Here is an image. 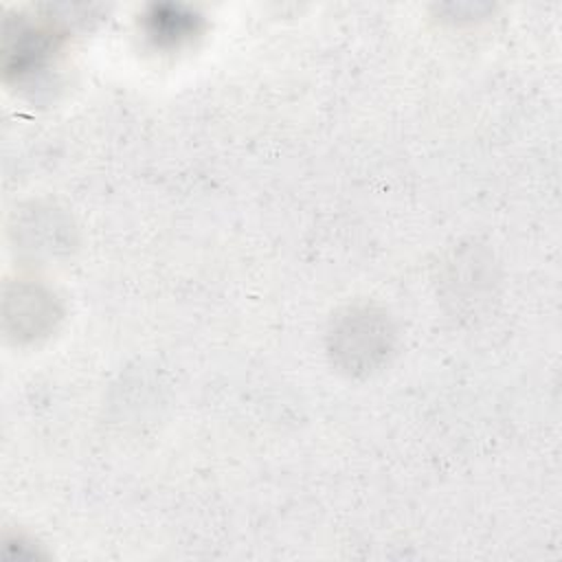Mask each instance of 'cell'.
<instances>
[{
	"mask_svg": "<svg viewBox=\"0 0 562 562\" xmlns=\"http://www.w3.org/2000/svg\"><path fill=\"white\" fill-rule=\"evenodd\" d=\"M391 329L384 314L353 307L331 329V351L349 371L373 369L391 349Z\"/></svg>",
	"mask_w": 562,
	"mask_h": 562,
	"instance_id": "cell-1",
	"label": "cell"
},
{
	"mask_svg": "<svg viewBox=\"0 0 562 562\" xmlns=\"http://www.w3.org/2000/svg\"><path fill=\"white\" fill-rule=\"evenodd\" d=\"M4 318L11 325L18 338H35L53 327L57 318V307L53 296L31 283H18L13 290H7L4 296Z\"/></svg>",
	"mask_w": 562,
	"mask_h": 562,
	"instance_id": "cell-2",
	"label": "cell"
},
{
	"mask_svg": "<svg viewBox=\"0 0 562 562\" xmlns=\"http://www.w3.org/2000/svg\"><path fill=\"white\" fill-rule=\"evenodd\" d=\"M57 37L50 26L31 24L26 20H18L15 33L7 29V70L15 75H26L40 70L50 53L57 48Z\"/></svg>",
	"mask_w": 562,
	"mask_h": 562,
	"instance_id": "cell-3",
	"label": "cell"
},
{
	"mask_svg": "<svg viewBox=\"0 0 562 562\" xmlns=\"http://www.w3.org/2000/svg\"><path fill=\"white\" fill-rule=\"evenodd\" d=\"M202 20L182 7L156 4L145 15L147 35L160 46H178L200 33Z\"/></svg>",
	"mask_w": 562,
	"mask_h": 562,
	"instance_id": "cell-4",
	"label": "cell"
}]
</instances>
